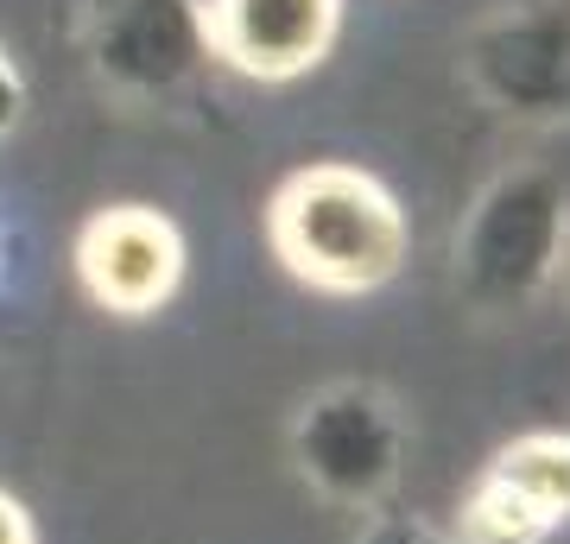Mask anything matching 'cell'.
I'll return each mask as SVG.
<instances>
[{"mask_svg":"<svg viewBox=\"0 0 570 544\" xmlns=\"http://www.w3.org/2000/svg\"><path fill=\"white\" fill-rule=\"evenodd\" d=\"M26 101H32V89H26V70H20V58H13V44L0 39V140H7V133H20Z\"/></svg>","mask_w":570,"mask_h":544,"instance_id":"30bf717a","label":"cell"},{"mask_svg":"<svg viewBox=\"0 0 570 544\" xmlns=\"http://www.w3.org/2000/svg\"><path fill=\"white\" fill-rule=\"evenodd\" d=\"M348 26V0H204L216 70L261 89L317 77Z\"/></svg>","mask_w":570,"mask_h":544,"instance_id":"52a82bcc","label":"cell"},{"mask_svg":"<svg viewBox=\"0 0 570 544\" xmlns=\"http://www.w3.org/2000/svg\"><path fill=\"white\" fill-rule=\"evenodd\" d=\"M0 544H39L32 506H26L20 494H7V487H0Z\"/></svg>","mask_w":570,"mask_h":544,"instance_id":"8fae6325","label":"cell"},{"mask_svg":"<svg viewBox=\"0 0 570 544\" xmlns=\"http://www.w3.org/2000/svg\"><path fill=\"white\" fill-rule=\"evenodd\" d=\"M406 405L381 380H324L285 418V463L324 506L381 513L406 475Z\"/></svg>","mask_w":570,"mask_h":544,"instance_id":"3957f363","label":"cell"},{"mask_svg":"<svg viewBox=\"0 0 570 544\" xmlns=\"http://www.w3.org/2000/svg\"><path fill=\"white\" fill-rule=\"evenodd\" d=\"M77 58L96 96L134 115H171L216 70L204 0H82Z\"/></svg>","mask_w":570,"mask_h":544,"instance_id":"277c9868","label":"cell"},{"mask_svg":"<svg viewBox=\"0 0 570 544\" xmlns=\"http://www.w3.org/2000/svg\"><path fill=\"white\" fill-rule=\"evenodd\" d=\"M570 266V178L513 159L469 197L450 235V285L489 323L532 317Z\"/></svg>","mask_w":570,"mask_h":544,"instance_id":"7a4b0ae2","label":"cell"},{"mask_svg":"<svg viewBox=\"0 0 570 544\" xmlns=\"http://www.w3.org/2000/svg\"><path fill=\"white\" fill-rule=\"evenodd\" d=\"M70 273L102 317L146 323L171 310V298L184 291L190 241L159 202H102L82 216L70 241Z\"/></svg>","mask_w":570,"mask_h":544,"instance_id":"8992f818","label":"cell"},{"mask_svg":"<svg viewBox=\"0 0 570 544\" xmlns=\"http://www.w3.org/2000/svg\"><path fill=\"white\" fill-rule=\"evenodd\" d=\"M261 228L279 273L317 298H374L412 260V216L400 190L348 159L285 171L261 209Z\"/></svg>","mask_w":570,"mask_h":544,"instance_id":"6da1fadb","label":"cell"},{"mask_svg":"<svg viewBox=\"0 0 570 544\" xmlns=\"http://www.w3.org/2000/svg\"><path fill=\"white\" fill-rule=\"evenodd\" d=\"M456 82L513 127H570V0H489L456 44Z\"/></svg>","mask_w":570,"mask_h":544,"instance_id":"5b68a950","label":"cell"},{"mask_svg":"<svg viewBox=\"0 0 570 544\" xmlns=\"http://www.w3.org/2000/svg\"><path fill=\"white\" fill-rule=\"evenodd\" d=\"M482 475L513 487L532 513H546L558 532L570 525V431H520L494 449Z\"/></svg>","mask_w":570,"mask_h":544,"instance_id":"ba28073f","label":"cell"},{"mask_svg":"<svg viewBox=\"0 0 570 544\" xmlns=\"http://www.w3.org/2000/svg\"><path fill=\"white\" fill-rule=\"evenodd\" d=\"M348 544H456V538H450L444 525L419 520V513H367L362 532Z\"/></svg>","mask_w":570,"mask_h":544,"instance_id":"9c48e42d","label":"cell"}]
</instances>
